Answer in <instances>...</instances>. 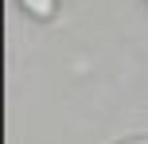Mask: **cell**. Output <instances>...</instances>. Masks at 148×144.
<instances>
[{"instance_id":"1","label":"cell","mask_w":148,"mask_h":144,"mask_svg":"<svg viewBox=\"0 0 148 144\" xmlns=\"http://www.w3.org/2000/svg\"><path fill=\"white\" fill-rule=\"evenodd\" d=\"M20 4L27 8L35 20H51V16H55V0H20Z\"/></svg>"}]
</instances>
